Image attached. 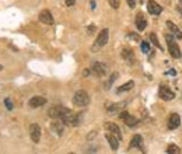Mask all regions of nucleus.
I'll list each match as a JSON object with an SVG mask.
<instances>
[{
	"mask_svg": "<svg viewBox=\"0 0 182 154\" xmlns=\"http://www.w3.org/2000/svg\"><path fill=\"white\" fill-rule=\"evenodd\" d=\"M73 104L77 106H86L90 104V95L87 91H84V90H78V91H76L74 97H73Z\"/></svg>",
	"mask_w": 182,
	"mask_h": 154,
	"instance_id": "obj_1",
	"label": "nucleus"
},
{
	"mask_svg": "<svg viewBox=\"0 0 182 154\" xmlns=\"http://www.w3.org/2000/svg\"><path fill=\"white\" fill-rule=\"evenodd\" d=\"M59 119L64 123V125H69V126H74V119H76V114L73 111H70L69 108L63 106L62 109V114L59 116Z\"/></svg>",
	"mask_w": 182,
	"mask_h": 154,
	"instance_id": "obj_2",
	"label": "nucleus"
},
{
	"mask_svg": "<svg viewBox=\"0 0 182 154\" xmlns=\"http://www.w3.org/2000/svg\"><path fill=\"white\" fill-rule=\"evenodd\" d=\"M165 39H167V45H168V50H170L171 56L175 59H179L181 58V50H179V46L176 45V42L174 41V38L171 35H165Z\"/></svg>",
	"mask_w": 182,
	"mask_h": 154,
	"instance_id": "obj_3",
	"label": "nucleus"
},
{
	"mask_svg": "<svg viewBox=\"0 0 182 154\" xmlns=\"http://www.w3.org/2000/svg\"><path fill=\"white\" fill-rule=\"evenodd\" d=\"M108 39H109V30L108 28H104V30H101V32L98 34L97 41H95V46H92V49H97V48H101V46H104V45H106Z\"/></svg>",
	"mask_w": 182,
	"mask_h": 154,
	"instance_id": "obj_4",
	"label": "nucleus"
},
{
	"mask_svg": "<svg viewBox=\"0 0 182 154\" xmlns=\"http://www.w3.org/2000/svg\"><path fill=\"white\" fill-rule=\"evenodd\" d=\"M104 128H105V130H108V133L114 134V136L116 137L119 142L122 140V133H120V129H119V126H118L116 123H114V122H105V123H104Z\"/></svg>",
	"mask_w": 182,
	"mask_h": 154,
	"instance_id": "obj_5",
	"label": "nucleus"
},
{
	"mask_svg": "<svg viewBox=\"0 0 182 154\" xmlns=\"http://www.w3.org/2000/svg\"><path fill=\"white\" fill-rule=\"evenodd\" d=\"M91 70H92V73H94L95 76L102 77V76H105L106 73H108V66H106L105 63H102V62H94V63H92Z\"/></svg>",
	"mask_w": 182,
	"mask_h": 154,
	"instance_id": "obj_6",
	"label": "nucleus"
},
{
	"mask_svg": "<svg viewBox=\"0 0 182 154\" xmlns=\"http://www.w3.org/2000/svg\"><path fill=\"white\" fill-rule=\"evenodd\" d=\"M119 118H120V119H122L128 126H136L137 123H139V119H136L134 116H132V115L129 114V112H126V111L120 112V114H119Z\"/></svg>",
	"mask_w": 182,
	"mask_h": 154,
	"instance_id": "obj_7",
	"label": "nucleus"
},
{
	"mask_svg": "<svg viewBox=\"0 0 182 154\" xmlns=\"http://www.w3.org/2000/svg\"><path fill=\"white\" fill-rule=\"evenodd\" d=\"M30 136H31V140H32L34 143H38L39 140H41V128H39V125L32 123V125L30 126Z\"/></svg>",
	"mask_w": 182,
	"mask_h": 154,
	"instance_id": "obj_8",
	"label": "nucleus"
},
{
	"mask_svg": "<svg viewBox=\"0 0 182 154\" xmlns=\"http://www.w3.org/2000/svg\"><path fill=\"white\" fill-rule=\"evenodd\" d=\"M147 10H148V13L153 14V16H158V14H161L162 7L157 2H154V0H148L147 2Z\"/></svg>",
	"mask_w": 182,
	"mask_h": 154,
	"instance_id": "obj_9",
	"label": "nucleus"
},
{
	"mask_svg": "<svg viewBox=\"0 0 182 154\" xmlns=\"http://www.w3.org/2000/svg\"><path fill=\"white\" fill-rule=\"evenodd\" d=\"M158 95H160V98H161V100H164V101H171L174 97H175V94H174V92L171 91L168 87H165V86L160 87Z\"/></svg>",
	"mask_w": 182,
	"mask_h": 154,
	"instance_id": "obj_10",
	"label": "nucleus"
},
{
	"mask_svg": "<svg viewBox=\"0 0 182 154\" xmlns=\"http://www.w3.org/2000/svg\"><path fill=\"white\" fill-rule=\"evenodd\" d=\"M179 125H181V118H179V115L178 114H171L170 118H168V122H167L168 129L174 130V129H176Z\"/></svg>",
	"mask_w": 182,
	"mask_h": 154,
	"instance_id": "obj_11",
	"label": "nucleus"
},
{
	"mask_svg": "<svg viewBox=\"0 0 182 154\" xmlns=\"http://www.w3.org/2000/svg\"><path fill=\"white\" fill-rule=\"evenodd\" d=\"M39 21L44 22V24H53V16L52 13H50L49 10H42L41 13H39Z\"/></svg>",
	"mask_w": 182,
	"mask_h": 154,
	"instance_id": "obj_12",
	"label": "nucleus"
},
{
	"mask_svg": "<svg viewBox=\"0 0 182 154\" xmlns=\"http://www.w3.org/2000/svg\"><path fill=\"white\" fill-rule=\"evenodd\" d=\"M45 104H46V98L39 97V95H35V97H32L28 101V105H30L31 108H39V106L45 105Z\"/></svg>",
	"mask_w": 182,
	"mask_h": 154,
	"instance_id": "obj_13",
	"label": "nucleus"
},
{
	"mask_svg": "<svg viewBox=\"0 0 182 154\" xmlns=\"http://www.w3.org/2000/svg\"><path fill=\"white\" fill-rule=\"evenodd\" d=\"M50 128H52V130L55 132L56 134H59V136H60V134L63 133V130H64V123L62 122L60 119H55L52 122V125H50Z\"/></svg>",
	"mask_w": 182,
	"mask_h": 154,
	"instance_id": "obj_14",
	"label": "nucleus"
},
{
	"mask_svg": "<svg viewBox=\"0 0 182 154\" xmlns=\"http://www.w3.org/2000/svg\"><path fill=\"white\" fill-rule=\"evenodd\" d=\"M62 109H63L62 105H55L48 111V114H49V116L53 118V119H59V116H60V114H62Z\"/></svg>",
	"mask_w": 182,
	"mask_h": 154,
	"instance_id": "obj_15",
	"label": "nucleus"
},
{
	"mask_svg": "<svg viewBox=\"0 0 182 154\" xmlns=\"http://www.w3.org/2000/svg\"><path fill=\"white\" fill-rule=\"evenodd\" d=\"M146 25H147V21H146V18H144V16H143L142 13H139L136 16V27H137V30L139 31H143L146 28Z\"/></svg>",
	"mask_w": 182,
	"mask_h": 154,
	"instance_id": "obj_16",
	"label": "nucleus"
},
{
	"mask_svg": "<svg viewBox=\"0 0 182 154\" xmlns=\"http://www.w3.org/2000/svg\"><path fill=\"white\" fill-rule=\"evenodd\" d=\"M106 140H108V143H109V146H111V148L112 150H118V147H119V140L116 139V137L114 136V134H111V133H106Z\"/></svg>",
	"mask_w": 182,
	"mask_h": 154,
	"instance_id": "obj_17",
	"label": "nucleus"
},
{
	"mask_svg": "<svg viewBox=\"0 0 182 154\" xmlns=\"http://www.w3.org/2000/svg\"><path fill=\"white\" fill-rule=\"evenodd\" d=\"M167 27L170 28V31L174 34V35L176 36V38H182V32H181V31H179V28L176 27V25L174 24L172 21H168V22H167Z\"/></svg>",
	"mask_w": 182,
	"mask_h": 154,
	"instance_id": "obj_18",
	"label": "nucleus"
},
{
	"mask_svg": "<svg viewBox=\"0 0 182 154\" xmlns=\"http://www.w3.org/2000/svg\"><path fill=\"white\" fill-rule=\"evenodd\" d=\"M142 146H143V137L140 136V134H134L133 139H132V142H130V147L132 148H133V147L142 148Z\"/></svg>",
	"mask_w": 182,
	"mask_h": 154,
	"instance_id": "obj_19",
	"label": "nucleus"
},
{
	"mask_svg": "<svg viewBox=\"0 0 182 154\" xmlns=\"http://www.w3.org/2000/svg\"><path fill=\"white\" fill-rule=\"evenodd\" d=\"M134 86V81H128V83H125L123 86H120L119 88L116 90L118 92H125V91H129V90H132Z\"/></svg>",
	"mask_w": 182,
	"mask_h": 154,
	"instance_id": "obj_20",
	"label": "nucleus"
},
{
	"mask_svg": "<svg viewBox=\"0 0 182 154\" xmlns=\"http://www.w3.org/2000/svg\"><path fill=\"white\" fill-rule=\"evenodd\" d=\"M167 153L168 154H181V148L176 144H170L167 148Z\"/></svg>",
	"mask_w": 182,
	"mask_h": 154,
	"instance_id": "obj_21",
	"label": "nucleus"
},
{
	"mask_svg": "<svg viewBox=\"0 0 182 154\" xmlns=\"http://www.w3.org/2000/svg\"><path fill=\"white\" fill-rule=\"evenodd\" d=\"M125 105H126L125 102H118V104H112V105H111V106H109V108H108V112H111V114H112V112H116V111H119V109L122 108V106H125Z\"/></svg>",
	"mask_w": 182,
	"mask_h": 154,
	"instance_id": "obj_22",
	"label": "nucleus"
},
{
	"mask_svg": "<svg viewBox=\"0 0 182 154\" xmlns=\"http://www.w3.org/2000/svg\"><path fill=\"white\" fill-rule=\"evenodd\" d=\"M122 58L123 59H126V60H129V62H132V59H133V53H132V50L130 49H123L122 50Z\"/></svg>",
	"mask_w": 182,
	"mask_h": 154,
	"instance_id": "obj_23",
	"label": "nucleus"
},
{
	"mask_svg": "<svg viewBox=\"0 0 182 154\" xmlns=\"http://www.w3.org/2000/svg\"><path fill=\"white\" fill-rule=\"evenodd\" d=\"M150 41H151V44H154L157 48H158V49H162V46H161V44L158 42V39H157L156 34H150Z\"/></svg>",
	"mask_w": 182,
	"mask_h": 154,
	"instance_id": "obj_24",
	"label": "nucleus"
},
{
	"mask_svg": "<svg viewBox=\"0 0 182 154\" xmlns=\"http://www.w3.org/2000/svg\"><path fill=\"white\" fill-rule=\"evenodd\" d=\"M116 77H118V73H112L111 78H109V80H108V81H106V83H105V88H106V90H108L109 87H111L112 84H114V81L116 80Z\"/></svg>",
	"mask_w": 182,
	"mask_h": 154,
	"instance_id": "obj_25",
	"label": "nucleus"
},
{
	"mask_svg": "<svg viewBox=\"0 0 182 154\" xmlns=\"http://www.w3.org/2000/svg\"><path fill=\"white\" fill-rule=\"evenodd\" d=\"M142 50L144 53H148L150 52V45H148L147 42H142Z\"/></svg>",
	"mask_w": 182,
	"mask_h": 154,
	"instance_id": "obj_26",
	"label": "nucleus"
},
{
	"mask_svg": "<svg viewBox=\"0 0 182 154\" xmlns=\"http://www.w3.org/2000/svg\"><path fill=\"white\" fill-rule=\"evenodd\" d=\"M81 118H83V112H80V114H77V115H76V119H74V126L80 125Z\"/></svg>",
	"mask_w": 182,
	"mask_h": 154,
	"instance_id": "obj_27",
	"label": "nucleus"
},
{
	"mask_svg": "<svg viewBox=\"0 0 182 154\" xmlns=\"http://www.w3.org/2000/svg\"><path fill=\"white\" fill-rule=\"evenodd\" d=\"M4 104H6V106H7L8 111H11V109H13V102H11L10 98H6V100H4Z\"/></svg>",
	"mask_w": 182,
	"mask_h": 154,
	"instance_id": "obj_28",
	"label": "nucleus"
},
{
	"mask_svg": "<svg viewBox=\"0 0 182 154\" xmlns=\"http://www.w3.org/2000/svg\"><path fill=\"white\" fill-rule=\"evenodd\" d=\"M109 4H111L112 8H118L119 7V0H108Z\"/></svg>",
	"mask_w": 182,
	"mask_h": 154,
	"instance_id": "obj_29",
	"label": "nucleus"
},
{
	"mask_svg": "<svg viewBox=\"0 0 182 154\" xmlns=\"http://www.w3.org/2000/svg\"><path fill=\"white\" fill-rule=\"evenodd\" d=\"M126 2H128V4H129L130 8H133L134 6H136V0H126Z\"/></svg>",
	"mask_w": 182,
	"mask_h": 154,
	"instance_id": "obj_30",
	"label": "nucleus"
},
{
	"mask_svg": "<svg viewBox=\"0 0 182 154\" xmlns=\"http://www.w3.org/2000/svg\"><path fill=\"white\" fill-rule=\"evenodd\" d=\"M64 2H66V6H67V7H72V6H74L76 0H64Z\"/></svg>",
	"mask_w": 182,
	"mask_h": 154,
	"instance_id": "obj_31",
	"label": "nucleus"
},
{
	"mask_svg": "<svg viewBox=\"0 0 182 154\" xmlns=\"http://www.w3.org/2000/svg\"><path fill=\"white\" fill-rule=\"evenodd\" d=\"M95 31V25H90L88 27V34H92Z\"/></svg>",
	"mask_w": 182,
	"mask_h": 154,
	"instance_id": "obj_32",
	"label": "nucleus"
},
{
	"mask_svg": "<svg viewBox=\"0 0 182 154\" xmlns=\"http://www.w3.org/2000/svg\"><path fill=\"white\" fill-rule=\"evenodd\" d=\"M129 36H130V38H133V39H136V41H140V38L136 35V34H129Z\"/></svg>",
	"mask_w": 182,
	"mask_h": 154,
	"instance_id": "obj_33",
	"label": "nucleus"
},
{
	"mask_svg": "<svg viewBox=\"0 0 182 154\" xmlns=\"http://www.w3.org/2000/svg\"><path fill=\"white\" fill-rule=\"evenodd\" d=\"M83 76H84V77H88V76H90V70H88V69L84 70V72H83Z\"/></svg>",
	"mask_w": 182,
	"mask_h": 154,
	"instance_id": "obj_34",
	"label": "nucleus"
},
{
	"mask_svg": "<svg viewBox=\"0 0 182 154\" xmlns=\"http://www.w3.org/2000/svg\"><path fill=\"white\" fill-rule=\"evenodd\" d=\"M168 74H171V76H175V70H170V72H168Z\"/></svg>",
	"mask_w": 182,
	"mask_h": 154,
	"instance_id": "obj_35",
	"label": "nucleus"
},
{
	"mask_svg": "<svg viewBox=\"0 0 182 154\" xmlns=\"http://www.w3.org/2000/svg\"><path fill=\"white\" fill-rule=\"evenodd\" d=\"M179 2H181V3H182V0H179Z\"/></svg>",
	"mask_w": 182,
	"mask_h": 154,
	"instance_id": "obj_36",
	"label": "nucleus"
}]
</instances>
